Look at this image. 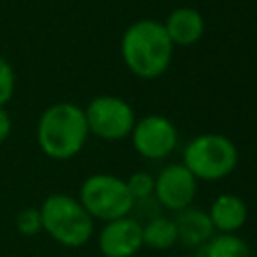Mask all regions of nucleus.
<instances>
[{
	"label": "nucleus",
	"mask_w": 257,
	"mask_h": 257,
	"mask_svg": "<svg viewBox=\"0 0 257 257\" xmlns=\"http://www.w3.org/2000/svg\"><path fill=\"white\" fill-rule=\"evenodd\" d=\"M126 189L133 197V201H143V199H149L153 193H155V177L147 171H137L133 173L126 181Z\"/></svg>",
	"instance_id": "15"
},
{
	"label": "nucleus",
	"mask_w": 257,
	"mask_h": 257,
	"mask_svg": "<svg viewBox=\"0 0 257 257\" xmlns=\"http://www.w3.org/2000/svg\"><path fill=\"white\" fill-rule=\"evenodd\" d=\"M16 229L24 237H34L42 231V221H40V211L36 207H26L18 211L16 215Z\"/></svg>",
	"instance_id": "16"
},
{
	"label": "nucleus",
	"mask_w": 257,
	"mask_h": 257,
	"mask_svg": "<svg viewBox=\"0 0 257 257\" xmlns=\"http://www.w3.org/2000/svg\"><path fill=\"white\" fill-rule=\"evenodd\" d=\"M177 243V227L173 219L155 217L143 225V245L151 249H169Z\"/></svg>",
	"instance_id": "14"
},
{
	"label": "nucleus",
	"mask_w": 257,
	"mask_h": 257,
	"mask_svg": "<svg viewBox=\"0 0 257 257\" xmlns=\"http://www.w3.org/2000/svg\"><path fill=\"white\" fill-rule=\"evenodd\" d=\"M209 219L217 233H235L247 221V205L233 193L219 195L209 207Z\"/></svg>",
	"instance_id": "12"
},
{
	"label": "nucleus",
	"mask_w": 257,
	"mask_h": 257,
	"mask_svg": "<svg viewBox=\"0 0 257 257\" xmlns=\"http://www.w3.org/2000/svg\"><path fill=\"white\" fill-rule=\"evenodd\" d=\"M179 257H199V255H179Z\"/></svg>",
	"instance_id": "19"
},
{
	"label": "nucleus",
	"mask_w": 257,
	"mask_h": 257,
	"mask_svg": "<svg viewBox=\"0 0 257 257\" xmlns=\"http://www.w3.org/2000/svg\"><path fill=\"white\" fill-rule=\"evenodd\" d=\"M175 227H177V241H181L185 247L193 249V247H203L213 235V223L209 219V213L195 209V207H187L183 211H179Z\"/></svg>",
	"instance_id": "11"
},
{
	"label": "nucleus",
	"mask_w": 257,
	"mask_h": 257,
	"mask_svg": "<svg viewBox=\"0 0 257 257\" xmlns=\"http://www.w3.org/2000/svg\"><path fill=\"white\" fill-rule=\"evenodd\" d=\"M199 257H251V249L247 241L235 233H215L203 245Z\"/></svg>",
	"instance_id": "13"
},
{
	"label": "nucleus",
	"mask_w": 257,
	"mask_h": 257,
	"mask_svg": "<svg viewBox=\"0 0 257 257\" xmlns=\"http://www.w3.org/2000/svg\"><path fill=\"white\" fill-rule=\"evenodd\" d=\"M14 86H16V76H14V68L12 64L0 54V106L8 104L12 94H14Z\"/></svg>",
	"instance_id": "17"
},
{
	"label": "nucleus",
	"mask_w": 257,
	"mask_h": 257,
	"mask_svg": "<svg viewBox=\"0 0 257 257\" xmlns=\"http://www.w3.org/2000/svg\"><path fill=\"white\" fill-rule=\"evenodd\" d=\"M153 195L163 207L179 213L193 205L197 197V179L183 163H171L155 177Z\"/></svg>",
	"instance_id": "8"
},
{
	"label": "nucleus",
	"mask_w": 257,
	"mask_h": 257,
	"mask_svg": "<svg viewBox=\"0 0 257 257\" xmlns=\"http://www.w3.org/2000/svg\"><path fill=\"white\" fill-rule=\"evenodd\" d=\"M179 133L173 120L163 114H147L135 120L131 131L133 149L143 159H165L177 149Z\"/></svg>",
	"instance_id": "7"
},
{
	"label": "nucleus",
	"mask_w": 257,
	"mask_h": 257,
	"mask_svg": "<svg viewBox=\"0 0 257 257\" xmlns=\"http://www.w3.org/2000/svg\"><path fill=\"white\" fill-rule=\"evenodd\" d=\"M88 133L102 141H122L131 137V131L135 126V110L133 106L112 94H100L88 102L84 108Z\"/></svg>",
	"instance_id": "6"
},
{
	"label": "nucleus",
	"mask_w": 257,
	"mask_h": 257,
	"mask_svg": "<svg viewBox=\"0 0 257 257\" xmlns=\"http://www.w3.org/2000/svg\"><path fill=\"white\" fill-rule=\"evenodd\" d=\"M163 28L173 46H193L205 34V20L199 10L181 6L167 16Z\"/></svg>",
	"instance_id": "10"
},
{
	"label": "nucleus",
	"mask_w": 257,
	"mask_h": 257,
	"mask_svg": "<svg viewBox=\"0 0 257 257\" xmlns=\"http://www.w3.org/2000/svg\"><path fill=\"white\" fill-rule=\"evenodd\" d=\"M84 108L74 102H56L44 108L36 124V141L40 151L54 161L76 157L88 139Z\"/></svg>",
	"instance_id": "2"
},
{
	"label": "nucleus",
	"mask_w": 257,
	"mask_h": 257,
	"mask_svg": "<svg viewBox=\"0 0 257 257\" xmlns=\"http://www.w3.org/2000/svg\"><path fill=\"white\" fill-rule=\"evenodd\" d=\"M237 163L235 143L219 133L199 135L183 151V165L197 181H221L235 171Z\"/></svg>",
	"instance_id": "4"
},
{
	"label": "nucleus",
	"mask_w": 257,
	"mask_h": 257,
	"mask_svg": "<svg viewBox=\"0 0 257 257\" xmlns=\"http://www.w3.org/2000/svg\"><path fill=\"white\" fill-rule=\"evenodd\" d=\"M173 42L169 40L163 22L143 18L122 32L120 56L124 66L139 78L153 80L167 72L173 58Z\"/></svg>",
	"instance_id": "1"
},
{
	"label": "nucleus",
	"mask_w": 257,
	"mask_h": 257,
	"mask_svg": "<svg viewBox=\"0 0 257 257\" xmlns=\"http://www.w3.org/2000/svg\"><path fill=\"white\" fill-rule=\"evenodd\" d=\"M38 211L42 231L64 247H82L94 233V219L72 195L52 193L42 201Z\"/></svg>",
	"instance_id": "3"
},
{
	"label": "nucleus",
	"mask_w": 257,
	"mask_h": 257,
	"mask_svg": "<svg viewBox=\"0 0 257 257\" xmlns=\"http://www.w3.org/2000/svg\"><path fill=\"white\" fill-rule=\"evenodd\" d=\"M98 249L104 257H133L143 249V225L133 217L106 221L98 231Z\"/></svg>",
	"instance_id": "9"
},
{
	"label": "nucleus",
	"mask_w": 257,
	"mask_h": 257,
	"mask_svg": "<svg viewBox=\"0 0 257 257\" xmlns=\"http://www.w3.org/2000/svg\"><path fill=\"white\" fill-rule=\"evenodd\" d=\"M10 131H12V120H10V114H8V110H6L4 106H0V145H2V143L8 139Z\"/></svg>",
	"instance_id": "18"
},
{
	"label": "nucleus",
	"mask_w": 257,
	"mask_h": 257,
	"mask_svg": "<svg viewBox=\"0 0 257 257\" xmlns=\"http://www.w3.org/2000/svg\"><path fill=\"white\" fill-rule=\"evenodd\" d=\"M76 199L92 219L104 223L126 217L135 205L124 179L108 173H94L86 177Z\"/></svg>",
	"instance_id": "5"
}]
</instances>
